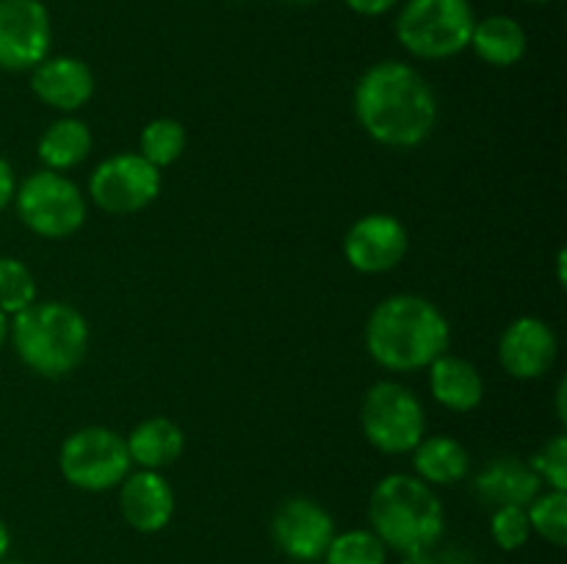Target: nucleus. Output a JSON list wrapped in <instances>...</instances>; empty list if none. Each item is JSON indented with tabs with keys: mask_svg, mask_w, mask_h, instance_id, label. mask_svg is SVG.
Masks as SVG:
<instances>
[{
	"mask_svg": "<svg viewBox=\"0 0 567 564\" xmlns=\"http://www.w3.org/2000/svg\"><path fill=\"white\" fill-rule=\"evenodd\" d=\"M468 48H474V53L485 64L515 66L526 55V31L513 17H485V20H476Z\"/></svg>",
	"mask_w": 567,
	"mask_h": 564,
	"instance_id": "412c9836",
	"label": "nucleus"
},
{
	"mask_svg": "<svg viewBox=\"0 0 567 564\" xmlns=\"http://www.w3.org/2000/svg\"><path fill=\"white\" fill-rule=\"evenodd\" d=\"M430 390L441 407L452 412H471L482 404L485 382L471 359L446 352L430 365Z\"/></svg>",
	"mask_w": 567,
	"mask_h": 564,
	"instance_id": "f3484780",
	"label": "nucleus"
},
{
	"mask_svg": "<svg viewBox=\"0 0 567 564\" xmlns=\"http://www.w3.org/2000/svg\"><path fill=\"white\" fill-rule=\"evenodd\" d=\"M452 326L446 315L424 296L396 293L371 310L365 321V348L371 359L385 370L430 368L441 354L449 352Z\"/></svg>",
	"mask_w": 567,
	"mask_h": 564,
	"instance_id": "f03ea898",
	"label": "nucleus"
},
{
	"mask_svg": "<svg viewBox=\"0 0 567 564\" xmlns=\"http://www.w3.org/2000/svg\"><path fill=\"white\" fill-rule=\"evenodd\" d=\"M120 512L138 534H158L175 514V492L158 470H136L120 484Z\"/></svg>",
	"mask_w": 567,
	"mask_h": 564,
	"instance_id": "4468645a",
	"label": "nucleus"
},
{
	"mask_svg": "<svg viewBox=\"0 0 567 564\" xmlns=\"http://www.w3.org/2000/svg\"><path fill=\"white\" fill-rule=\"evenodd\" d=\"M532 531L551 545H567V492L540 490L535 501L526 506Z\"/></svg>",
	"mask_w": 567,
	"mask_h": 564,
	"instance_id": "b1692460",
	"label": "nucleus"
},
{
	"mask_svg": "<svg viewBox=\"0 0 567 564\" xmlns=\"http://www.w3.org/2000/svg\"><path fill=\"white\" fill-rule=\"evenodd\" d=\"M50 14L42 0H0V70L28 72L50 53Z\"/></svg>",
	"mask_w": 567,
	"mask_h": 564,
	"instance_id": "9d476101",
	"label": "nucleus"
},
{
	"mask_svg": "<svg viewBox=\"0 0 567 564\" xmlns=\"http://www.w3.org/2000/svg\"><path fill=\"white\" fill-rule=\"evenodd\" d=\"M410 249L408 227L388 213L360 216L343 238L347 263L360 274H385L396 269Z\"/></svg>",
	"mask_w": 567,
	"mask_h": 564,
	"instance_id": "f8f14e48",
	"label": "nucleus"
},
{
	"mask_svg": "<svg viewBox=\"0 0 567 564\" xmlns=\"http://www.w3.org/2000/svg\"><path fill=\"white\" fill-rule=\"evenodd\" d=\"M559 343L551 326L537 315H520L498 341V363L513 379H540L551 370Z\"/></svg>",
	"mask_w": 567,
	"mask_h": 564,
	"instance_id": "ddd939ff",
	"label": "nucleus"
},
{
	"mask_svg": "<svg viewBox=\"0 0 567 564\" xmlns=\"http://www.w3.org/2000/svg\"><path fill=\"white\" fill-rule=\"evenodd\" d=\"M11 202L22 224L50 241L75 236L86 221V199L81 188L61 171L39 169L28 175L17 186Z\"/></svg>",
	"mask_w": 567,
	"mask_h": 564,
	"instance_id": "423d86ee",
	"label": "nucleus"
},
{
	"mask_svg": "<svg viewBox=\"0 0 567 564\" xmlns=\"http://www.w3.org/2000/svg\"><path fill=\"white\" fill-rule=\"evenodd\" d=\"M399 0H347L349 9L360 17H380L391 11Z\"/></svg>",
	"mask_w": 567,
	"mask_h": 564,
	"instance_id": "cd10ccee",
	"label": "nucleus"
},
{
	"mask_svg": "<svg viewBox=\"0 0 567 564\" xmlns=\"http://www.w3.org/2000/svg\"><path fill=\"white\" fill-rule=\"evenodd\" d=\"M186 127L177 119L161 116V119L147 122L138 136V155L155 166V169H166L175 164L183 153H186Z\"/></svg>",
	"mask_w": 567,
	"mask_h": 564,
	"instance_id": "4be33fe9",
	"label": "nucleus"
},
{
	"mask_svg": "<svg viewBox=\"0 0 567 564\" xmlns=\"http://www.w3.org/2000/svg\"><path fill=\"white\" fill-rule=\"evenodd\" d=\"M6 337H9V315L0 313V346L6 343Z\"/></svg>",
	"mask_w": 567,
	"mask_h": 564,
	"instance_id": "72a5a7b5",
	"label": "nucleus"
},
{
	"mask_svg": "<svg viewBox=\"0 0 567 564\" xmlns=\"http://www.w3.org/2000/svg\"><path fill=\"white\" fill-rule=\"evenodd\" d=\"M0 564H25V562H0Z\"/></svg>",
	"mask_w": 567,
	"mask_h": 564,
	"instance_id": "e433bc0d",
	"label": "nucleus"
},
{
	"mask_svg": "<svg viewBox=\"0 0 567 564\" xmlns=\"http://www.w3.org/2000/svg\"><path fill=\"white\" fill-rule=\"evenodd\" d=\"M14 352L33 374L59 379L83 363L89 348V324L66 302H33L9 324Z\"/></svg>",
	"mask_w": 567,
	"mask_h": 564,
	"instance_id": "20e7f679",
	"label": "nucleus"
},
{
	"mask_svg": "<svg viewBox=\"0 0 567 564\" xmlns=\"http://www.w3.org/2000/svg\"><path fill=\"white\" fill-rule=\"evenodd\" d=\"M565 263H567V252L559 249L557 252V276H559V285H565Z\"/></svg>",
	"mask_w": 567,
	"mask_h": 564,
	"instance_id": "473e14b6",
	"label": "nucleus"
},
{
	"mask_svg": "<svg viewBox=\"0 0 567 564\" xmlns=\"http://www.w3.org/2000/svg\"><path fill=\"white\" fill-rule=\"evenodd\" d=\"M37 302V280L17 258H0V313L17 315Z\"/></svg>",
	"mask_w": 567,
	"mask_h": 564,
	"instance_id": "393cba45",
	"label": "nucleus"
},
{
	"mask_svg": "<svg viewBox=\"0 0 567 564\" xmlns=\"http://www.w3.org/2000/svg\"><path fill=\"white\" fill-rule=\"evenodd\" d=\"M125 446L133 464H138L142 470H164L181 459L183 448H186V435L175 420L155 415V418L142 420L125 437Z\"/></svg>",
	"mask_w": 567,
	"mask_h": 564,
	"instance_id": "a211bd4d",
	"label": "nucleus"
},
{
	"mask_svg": "<svg viewBox=\"0 0 567 564\" xmlns=\"http://www.w3.org/2000/svg\"><path fill=\"white\" fill-rule=\"evenodd\" d=\"M474 25L468 0H408L396 17V36L415 59L443 61L468 48Z\"/></svg>",
	"mask_w": 567,
	"mask_h": 564,
	"instance_id": "39448f33",
	"label": "nucleus"
},
{
	"mask_svg": "<svg viewBox=\"0 0 567 564\" xmlns=\"http://www.w3.org/2000/svg\"><path fill=\"white\" fill-rule=\"evenodd\" d=\"M529 468L535 470L537 479L543 481V487L548 490L567 492V435L559 431L554 435L535 457L529 459Z\"/></svg>",
	"mask_w": 567,
	"mask_h": 564,
	"instance_id": "a878e982",
	"label": "nucleus"
},
{
	"mask_svg": "<svg viewBox=\"0 0 567 564\" xmlns=\"http://www.w3.org/2000/svg\"><path fill=\"white\" fill-rule=\"evenodd\" d=\"M336 536V523L321 503L310 498H288L271 518V540L297 564H310L324 556Z\"/></svg>",
	"mask_w": 567,
	"mask_h": 564,
	"instance_id": "9b49d317",
	"label": "nucleus"
},
{
	"mask_svg": "<svg viewBox=\"0 0 567 564\" xmlns=\"http://www.w3.org/2000/svg\"><path fill=\"white\" fill-rule=\"evenodd\" d=\"M543 490V481L537 479L529 462L518 457H496L480 470L474 479V492L482 503L491 509L498 506H529Z\"/></svg>",
	"mask_w": 567,
	"mask_h": 564,
	"instance_id": "dca6fc26",
	"label": "nucleus"
},
{
	"mask_svg": "<svg viewBox=\"0 0 567 564\" xmlns=\"http://www.w3.org/2000/svg\"><path fill=\"white\" fill-rule=\"evenodd\" d=\"M17 182H14V169L6 158H0V210L9 208L11 199H14Z\"/></svg>",
	"mask_w": 567,
	"mask_h": 564,
	"instance_id": "c85d7f7f",
	"label": "nucleus"
},
{
	"mask_svg": "<svg viewBox=\"0 0 567 564\" xmlns=\"http://www.w3.org/2000/svg\"><path fill=\"white\" fill-rule=\"evenodd\" d=\"M524 3H548V0H524Z\"/></svg>",
	"mask_w": 567,
	"mask_h": 564,
	"instance_id": "c9c22d12",
	"label": "nucleus"
},
{
	"mask_svg": "<svg viewBox=\"0 0 567 564\" xmlns=\"http://www.w3.org/2000/svg\"><path fill=\"white\" fill-rule=\"evenodd\" d=\"M131 464L125 437L105 426H83L61 442V476L83 492L114 490L131 473Z\"/></svg>",
	"mask_w": 567,
	"mask_h": 564,
	"instance_id": "6e6552de",
	"label": "nucleus"
},
{
	"mask_svg": "<svg viewBox=\"0 0 567 564\" xmlns=\"http://www.w3.org/2000/svg\"><path fill=\"white\" fill-rule=\"evenodd\" d=\"M567 385H565V379L563 382H559V387H557V418L559 420H563V424H565V420H567V409H565V396H567Z\"/></svg>",
	"mask_w": 567,
	"mask_h": 564,
	"instance_id": "7c9ffc66",
	"label": "nucleus"
},
{
	"mask_svg": "<svg viewBox=\"0 0 567 564\" xmlns=\"http://www.w3.org/2000/svg\"><path fill=\"white\" fill-rule=\"evenodd\" d=\"M324 564H388V547L371 529H352L332 536Z\"/></svg>",
	"mask_w": 567,
	"mask_h": 564,
	"instance_id": "5701e85b",
	"label": "nucleus"
},
{
	"mask_svg": "<svg viewBox=\"0 0 567 564\" xmlns=\"http://www.w3.org/2000/svg\"><path fill=\"white\" fill-rule=\"evenodd\" d=\"M161 194V169L138 153L105 158L89 177V197L111 216H131L155 202Z\"/></svg>",
	"mask_w": 567,
	"mask_h": 564,
	"instance_id": "1a4fd4ad",
	"label": "nucleus"
},
{
	"mask_svg": "<svg viewBox=\"0 0 567 564\" xmlns=\"http://www.w3.org/2000/svg\"><path fill=\"white\" fill-rule=\"evenodd\" d=\"M354 116L377 144L413 149L435 130L437 97L410 64L377 61L354 86Z\"/></svg>",
	"mask_w": 567,
	"mask_h": 564,
	"instance_id": "f257e3e1",
	"label": "nucleus"
},
{
	"mask_svg": "<svg viewBox=\"0 0 567 564\" xmlns=\"http://www.w3.org/2000/svg\"><path fill=\"white\" fill-rule=\"evenodd\" d=\"M363 435L377 451L410 453L426 437V415L413 390L399 382H377L369 387L360 407Z\"/></svg>",
	"mask_w": 567,
	"mask_h": 564,
	"instance_id": "0eeeda50",
	"label": "nucleus"
},
{
	"mask_svg": "<svg viewBox=\"0 0 567 564\" xmlns=\"http://www.w3.org/2000/svg\"><path fill=\"white\" fill-rule=\"evenodd\" d=\"M402 564H437V562L430 556V551H410V553H402Z\"/></svg>",
	"mask_w": 567,
	"mask_h": 564,
	"instance_id": "c756f323",
	"label": "nucleus"
},
{
	"mask_svg": "<svg viewBox=\"0 0 567 564\" xmlns=\"http://www.w3.org/2000/svg\"><path fill=\"white\" fill-rule=\"evenodd\" d=\"M89 153H92V133H89L86 122L75 119V116L50 122L37 144L39 160L50 171L75 169L89 158Z\"/></svg>",
	"mask_w": 567,
	"mask_h": 564,
	"instance_id": "aec40b11",
	"label": "nucleus"
},
{
	"mask_svg": "<svg viewBox=\"0 0 567 564\" xmlns=\"http://www.w3.org/2000/svg\"><path fill=\"white\" fill-rule=\"evenodd\" d=\"M286 3H313V0H286Z\"/></svg>",
	"mask_w": 567,
	"mask_h": 564,
	"instance_id": "f704fd0d",
	"label": "nucleus"
},
{
	"mask_svg": "<svg viewBox=\"0 0 567 564\" xmlns=\"http://www.w3.org/2000/svg\"><path fill=\"white\" fill-rule=\"evenodd\" d=\"M491 536L502 551H518L529 542L532 525L526 518V506H498L493 509Z\"/></svg>",
	"mask_w": 567,
	"mask_h": 564,
	"instance_id": "bb28decb",
	"label": "nucleus"
},
{
	"mask_svg": "<svg viewBox=\"0 0 567 564\" xmlns=\"http://www.w3.org/2000/svg\"><path fill=\"white\" fill-rule=\"evenodd\" d=\"M369 523L385 547L399 553L430 551L443 536L446 514L435 487L419 476L391 473L371 490Z\"/></svg>",
	"mask_w": 567,
	"mask_h": 564,
	"instance_id": "7ed1b4c3",
	"label": "nucleus"
},
{
	"mask_svg": "<svg viewBox=\"0 0 567 564\" xmlns=\"http://www.w3.org/2000/svg\"><path fill=\"white\" fill-rule=\"evenodd\" d=\"M410 453H413L415 476L430 487L457 484L468 476L471 457L463 442H457L454 437H424Z\"/></svg>",
	"mask_w": 567,
	"mask_h": 564,
	"instance_id": "6ab92c4d",
	"label": "nucleus"
},
{
	"mask_svg": "<svg viewBox=\"0 0 567 564\" xmlns=\"http://www.w3.org/2000/svg\"><path fill=\"white\" fill-rule=\"evenodd\" d=\"M31 92L48 108L72 111L83 108L94 94V75L89 64L72 55H48L31 70Z\"/></svg>",
	"mask_w": 567,
	"mask_h": 564,
	"instance_id": "2eb2a0df",
	"label": "nucleus"
},
{
	"mask_svg": "<svg viewBox=\"0 0 567 564\" xmlns=\"http://www.w3.org/2000/svg\"><path fill=\"white\" fill-rule=\"evenodd\" d=\"M9 547H11L9 525H6L3 520H0V562H3V558H6V553H9Z\"/></svg>",
	"mask_w": 567,
	"mask_h": 564,
	"instance_id": "2f4dec72",
	"label": "nucleus"
}]
</instances>
